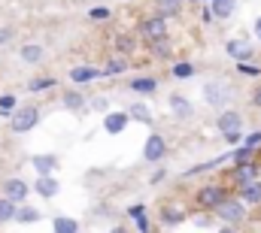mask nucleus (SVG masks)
<instances>
[{
    "instance_id": "nucleus-1",
    "label": "nucleus",
    "mask_w": 261,
    "mask_h": 233,
    "mask_svg": "<svg viewBox=\"0 0 261 233\" xmlns=\"http://www.w3.org/2000/svg\"><path fill=\"white\" fill-rule=\"evenodd\" d=\"M37 124H40V109H37L34 103L18 106V109L9 115V130H12V133H28V130H34Z\"/></svg>"
},
{
    "instance_id": "nucleus-2",
    "label": "nucleus",
    "mask_w": 261,
    "mask_h": 233,
    "mask_svg": "<svg viewBox=\"0 0 261 233\" xmlns=\"http://www.w3.org/2000/svg\"><path fill=\"white\" fill-rule=\"evenodd\" d=\"M213 212H216L225 224H240V221L246 218V206H243V200H231V197H225Z\"/></svg>"
},
{
    "instance_id": "nucleus-3",
    "label": "nucleus",
    "mask_w": 261,
    "mask_h": 233,
    "mask_svg": "<svg viewBox=\"0 0 261 233\" xmlns=\"http://www.w3.org/2000/svg\"><path fill=\"white\" fill-rule=\"evenodd\" d=\"M200 94H203V103H206V106H216V109H222V106L231 100L228 85H225V82H213V79L203 82V91H200Z\"/></svg>"
},
{
    "instance_id": "nucleus-4",
    "label": "nucleus",
    "mask_w": 261,
    "mask_h": 233,
    "mask_svg": "<svg viewBox=\"0 0 261 233\" xmlns=\"http://www.w3.org/2000/svg\"><path fill=\"white\" fill-rule=\"evenodd\" d=\"M167 158V139L161 133H149V139L143 142V161L146 164H158Z\"/></svg>"
},
{
    "instance_id": "nucleus-5",
    "label": "nucleus",
    "mask_w": 261,
    "mask_h": 233,
    "mask_svg": "<svg viewBox=\"0 0 261 233\" xmlns=\"http://www.w3.org/2000/svg\"><path fill=\"white\" fill-rule=\"evenodd\" d=\"M140 34H143L146 40H152V43H158V40H167V18H164V15L143 18V21H140Z\"/></svg>"
},
{
    "instance_id": "nucleus-6",
    "label": "nucleus",
    "mask_w": 261,
    "mask_h": 233,
    "mask_svg": "<svg viewBox=\"0 0 261 233\" xmlns=\"http://www.w3.org/2000/svg\"><path fill=\"white\" fill-rule=\"evenodd\" d=\"M28 194H31V185H28L24 179H6V182H3V197L12 200L15 206H21V203L28 200Z\"/></svg>"
},
{
    "instance_id": "nucleus-7",
    "label": "nucleus",
    "mask_w": 261,
    "mask_h": 233,
    "mask_svg": "<svg viewBox=\"0 0 261 233\" xmlns=\"http://www.w3.org/2000/svg\"><path fill=\"white\" fill-rule=\"evenodd\" d=\"M167 106L173 109V115L179 118V121H192V118H195V106H192V100H189L186 94H179V91H173V94L167 97Z\"/></svg>"
},
{
    "instance_id": "nucleus-8",
    "label": "nucleus",
    "mask_w": 261,
    "mask_h": 233,
    "mask_svg": "<svg viewBox=\"0 0 261 233\" xmlns=\"http://www.w3.org/2000/svg\"><path fill=\"white\" fill-rule=\"evenodd\" d=\"M225 197H228L225 188H219V185H203V188L197 191V206H203V209H216Z\"/></svg>"
},
{
    "instance_id": "nucleus-9",
    "label": "nucleus",
    "mask_w": 261,
    "mask_h": 233,
    "mask_svg": "<svg viewBox=\"0 0 261 233\" xmlns=\"http://www.w3.org/2000/svg\"><path fill=\"white\" fill-rule=\"evenodd\" d=\"M216 130L225 136V133H234V130H243V115L234 112V109H225L222 115L216 118Z\"/></svg>"
},
{
    "instance_id": "nucleus-10",
    "label": "nucleus",
    "mask_w": 261,
    "mask_h": 233,
    "mask_svg": "<svg viewBox=\"0 0 261 233\" xmlns=\"http://www.w3.org/2000/svg\"><path fill=\"white\" fill-rule=\"evenodd\" d=\"M128 124H130L128 112H107V115H103V130H107L110 136L125 133V127H128Z\"/></svg>"
},
{
    "instance_id": "nucleus-11",
    "label": "nucleus",
    "mask_w": 261,
    "mask_h": 233,
    "mask_svg": "<svg viewBox=\"0 0 261 233\" xmlns=\"http://www.w3.org/2000/svg\"><path fill=\"white\" fill-rule=\"evenodd\" d=\"M103 73L97 70V67H91V64H79V67H73L70 70V82H76V85H88V82H94V79H100Z\"/></svg>"
},
{
    "instance_id": "nucleus-12",
    "label": "nucleus",
    "mask_w": 261,
    "mask_h": 233,
    "mask_svg": "<svg viewBox=\"0 0 261 233\" xmlns=\"http://www.w3.org/2000/svg\"><path fill=\"white\" fill-rule=\"evenodd\" d=\"M225 52L237 61V64H240V61H252V55H255V49H252L246 40H228V43H225Z\"/></svg>"
},
{
    "instance_id": "nucleus-13",
    "label": "nucleus",
    "mask_w": 261,
    "mask_h": 233,
    "mask_svg": "<svg viewBox=\"0 0 261 233\" xmlns=\"http://www.w3.org/2000/svg\"><path fill=\"white\" fill-rule=\"evenodd\" d=\"M34 191H37L43 200H52V197L61 191V185H58V179H55V176H40V179L34 182Z\"/></svg>"
},
{
    "instance_id": "nucleus-14",
    "label": "nucleus",
    "mask_w": 261,
    "mask_h": 233,
    "mask_svg": "<svg viewBox=\"0 0 261 233\" xmlns=\"http://www.w3.org/2000/svg\"><path fill=\"white\" fill-rule=\"evenodd\" d=\"M31 167L40 176H52L58 170V155H34L31 158Z\"/></svg>"
},
{
    "instance_id": "nucleus-15",
    "label": "nucleus",
    "mask_w": 261,
    "mask_h": 233,
    "mask_svg": "<svg viewBox=\"0 0 261 233\" xmlns=\"http://www.w3.org/2000/svg\"><path fill=\"white\" fill-rule=\"evenodd\" d=\"M210 15L213 18H219V21H225V18H231L234 15V9H237V0H210Z\"/></svg>"
},
{
    "instance_id": "nucleus-16",
    "label": "nucleus",
    "mask_w": 261,
    "mask_h": 233,
    "mask_svg": "<svg viewBox=\"0 0 261 233\" xmlns=\"http://www.w3.org/2000/svg\"><path fill=\"white\" fill-rule=\"evenodd\" d=\"M18 58L24 61V64H40V61L46 58V49H43L40 43H24V46L18 49Z\"/></svg>"
},
{
    "instance_id": "nucleus-17",
    "label": "nucleus",
    "mask_w": 261,
    "mask_h": 233,
    "mask_svg": "<svg viewBox=\"0 0 261 233\" xmlns=\"http://www.w3.org/2000/svg\"><path fill=\"white\" fill-rule=\"evenodd\" d=\"M240 200H243V203H249V206L261 203V182H258V179H252V182L240 185Z\"/></svg>"
},
{
    "instance_id": "nucleus-18",
    "label": "nucleus",
    "mask_w": 261,
    "mask_h": 233,
    "mask_svg": "<svg viewBox=\"0 0 261 233\" xmlns=\"http://www.w3.org/2000/svg\"><path fill=\"white\" fill-rule=\"evenodd\" d=\"M61 103H64V109H70V112H82L88 106V100H85L82 91H67L64 97H61Z\"/></svg>"
},
{
    "instance_id": "nucleus-19",
    "label": "nucleus",
    "mask_w": 261,
    "mask_h": 233,
    "mask_svg": "<svg viewBox=\"0 0 261 233\" xmlns=\"http://www.w3.org/2000/svg\"><path fill=\"white\" fill-rule=\"evenodd\" d=\"M130 91H137V94H155V91H158V79H152V76H137V79H130Z\"/></svg>"
},
{
    "instance_id": "nucleus-20",
    "label": "nucleus",
    "mask_w": 261,
    "mask_h": 233,
    "mask_svg": "<svg viewBox=\"0 0 261 233\" xmlns=\"http://www.w3.org/2000/svg\"><path fill=\"white\" fill-rule=\"evenodd\" d=\"M128 215L134 218V224H137V230L140 233H149V212H146V206L143 203H137V206H130Z\"/></svg>"
},
{
    "instance_id": "nucleus-21",
    "label": "nucleus",
    "mask_w": 261,
    "mask_h": 233,
    "mask_svg": "<svg viewBox=\"0 0 261 233\" xmlns=\"http://www.w3.org/2000/svg\"><path fill=\"white\" fill-rule=\"evenodd\" d=\"M40 218H43V212L34 209V206H24V203H21V206L15 209V221H18V224H37Z\"/></svg>"
},
{
    "instance_id": "nucleus-22",
    "label": "nucleus",
    "mask_w": 261,
    "mask_h": 233,
    "mask_svg": "<svg viewBox=\"0 0 261 233\" xmlns=\"http://www.w3.org/2000/svg\"><path fill=\"white\" fill-rule=\"evenodd\" d=\"M52 230L55 233H79V221L70 215H55L52 218Z\"/></svg>"
},
{
    "instance_id": "nucleus-23",
    "label": "nucleus",
    "mask_w": 261,
    "mask_h": 233,
    "mask_svg": "<svg viewBox=\"0 0 261 233\" xmlns=\"http://www.w3.org/2000/svg\"><path fill=\"white\" fill-rule=\"evenodd\" d=\"M128 115H130V121H140V124H152V121H155L146 103H130V106H128Z\"/></svg>"
},
{
    "instance_id": "nucleus-24",
    "label": "nucleus",
    "mask_w": 261,
    "mask_h": 233,
    "mask_svg": "<svg viewBox=\"0 0 261 233\" xmlns=\"http://www.w3.org/2000/svg\"><path fill=\"white\" fill-rule=\"evenodd\" d=\"M15 203L12 200H6V197H0V224H6V221H15Z\"/></svg>"
},
{
    "instance_id": "nucleus-25",
    "label": "nucleus",
    "mask_w": 261,
    "mask_h": 233,
    "mask_svg": "<svg viewBox=\"0 0 261 233\" xmlns=\"http://www.w3.org/2000/svg\"><path fill=\"white\" fill-rule=\"evenodd\" d=\"M173 79H192L197 70H195V64H189V61H179V64H173Z\"/></svg>"
},
{
    "instance_id": "nucleus-26",
    "label": "nucleus",
    "mask_w": 261,
    "mask_h": 233,
    "mask_svg": "<svg viewBox=\"0 0 261 233\" xmlns=\"http://www.w3.org/2000/svg\"><path fill=\"white\" fill-rule=\"evenodd\" d=\"M125 70H128V61H125V58H113L103 70H100V73H103V76H122Z\"/></svg>"
},
{
    "instance_id": "nucleus-27",
    "label": "nucleus",
    "mask_w": 261,
    "mask_h": 233,
    "mask_svg": "<svg viewBox=\"0 0 261 233\" xmlns=\"http://www.w3.org/2000/svg\"><path fill=\"white\" fill-rule=\"evenodd\" d=\"M255 170H258V164H243V167H237V185H246V182H252L255 179Z\"/></svg>"
},
{
    "instance_id": "nucleus-28",
    "label": "nucleus",
    "mask_w": 261,
    "mask_h": 233,
    "mask_svg": "<svg viewBox=\"0 0 261 233\" xmlns=\"http://www.w3.org/2000/svg\"><path fill=\"white\" fill-rule=\"evenodd\" d=\"M252 152H255V149H249V145H240V149L231 155V161H234L237 167H243V164H249V161H252Z\"/></svg>"
},
{
    "instance_id": "nucleus-29",
    "label": "nucleus",
    "mask_w": 261,
    "mask_h": 233,
    "mask_svg": "<svg viewBox=\"0 0 261 233\" xmlns=\"http://www.w3.org/2000/svg\"><path fill=\"white\" fill-rule=\"evenodd\" d=\"M161 221H164V227H173V224H182V221H186V215H182L179 209H164Z\"/></svg>"
},
{
    "instance_id": "nucleus-30",
    "label": "nucleus",
    "mask_w": 261,
    "mask_h": 233,
    "mask_svg": "<svg viewBox=\"0 0 261 233\" xmlns=\"http://www.w3.org/2000/svg\"><path fill=\"white\" fill-rule=\"evenodd\" d=\"M237 73H240V76H249V79H258L261 67H255L252 61H240V64H237Z\"/></svg>"
},
{
    "instance_id": "nucleus-31",
    "label": "nucleus",
    "mask_w": 261,
    "mask_h": 233,
    "mask_svg": "<svg viewBox=\"0 0 261 233\" xmlns=\"http://www.w3.org/2000/svg\"><path fill=\"white\" fill-rule=\"evenodd\" d=\"M15 109H18V100H15L12 94H3V97H0V112H3V115H12Z\"/></svg>"
},
{
    "instance_id": "nucleus-32",
    "label": "nucleus",
    "mask_w": 261,
    "mask_h": 233,
    "mask_svg": "<svg viewBox=\"0 0 261 233\" xmlns=\"http://www.w3.org/2000/svg\"><path fill=\"white\" fill-rule=\"evenodd\" d=\"M28 88H31V91L37 94V91H46V88H55V79H49V76H43V79H34V82H31Z\"/></svg>"
},
{
    "instance_id": "nucleus-33",
    "label": "nucleus",
    "mask_w": 261,
    "mask_h": 233,
    "mask_svg": "<svg viewBox=\"0 0 261 233\" xmlns=\"http://www.w3.org/2000/svg\"><path fill=\"white\" fill-rule=\"evenodd\" d=\"M110 15H113V12H110L107 6H94V9H88V18H91V21H107Z\"/></svg>"
},
{
    "instance_id": "nucleus-34",
    "label": "nucleus",
    "mask_w": 261,
    "mask_h": 233,
    "mask_svg": "<svg viewBox=\"0 0 261 233\" xmlns=\"http://www.w3.org/2000/svg\"><path fill=\"white\" fill-rule=\"evenodd\" d=\"M116 49H119L122 55H128V52H134V40H130V37H119V40H116Z\"/></svg>"
},
{
    "instance_id": "nucleus-35",
    "label": "nucleus",
    "mask_w": 261,
    "mask_h": 233,
    "mask_svg": "<svg viewBox=\"0 0 261 233\" xmlns=\"http://www.w3.org/2000/svg\"><path fill=\"white\" fill-rule=\"evenodd\" d=\"M243 145H249V149H258V145H261V130L249 133V136H243Z\"/></svg>"
},
{
    "instance_id": "nucleus-36",
    "label": "nucleus",
    "mask_w": 261,
    "mask_h": 233,
    "mask_svg": "<svg viewBox=\"0 0 261 233\" xmlns=\"http://www.w3.org/2000/svg\"><path fill=\"white\" fill-rule=\"evenodd\" d=\"M222 139H225L228 145H240V142H243V130H234V133H225Z\"/></svg>"
},
{
    "instance_id": "nucleus-37",
    "label": "nucleus",
    "mask_w": 261,
    "mask_h": 233,
    "mask_svg": "<svg viewBox=\"0 0 261 233\" xmlns=\"http://www.w3.org/2000/svg\"><path fill=\"white\" fill-rule=\"evenodd\" d=\"M155 52H158V55H170V46H167V40H158V43H155Z\"/></svg>"
},
{
    "instance_id": "nucleus-38",
    "label": "nucleus",
    "mask_w": 261,
    "mask_h": 233,
    "mask_svg": "<svg viewBox=\"0 0 261 233\" xmlns=\"http://www.w3.org/2000/svg\"><path fill=\"white\" fill-rule=\"evenodd\" d=\"M9 40H12V31H9V27H0V46L9 43Z\"/></svg>"
},
{
    "instance_id": "nucleus-39",
    "label": "nucleus",
    "mask_w": 261,
    "mask_h": 233,
    "mask_svg": "<svg viewBox=\"0 0 261 233\" xmlns=\"http://www.w3.org/2000/svg\"><path fill=\"white\" fill-rule=\"evenodd\" d=\"M252 106H258V109H261V85L252 91Z\"/></svg>"
},
{
    "instance_id": "nucleus-40",
    "label": "nucleus",
    "mask_w": 261,
    "mask_h": 233,
    "mask_svg": "<svg viewBox=\"0 0 261 233\" xmlns=\"http://www.w3.org/2000/svg\"><path fill=\"white\" fill-rule=\"evenodd\" d=\"M91 106H94V109H97V112H103V109H107V100H103V97H97V100H94V103H91Z\"/></svg>"
},
{
    "instance_id": "nucleus-41",
    "label": "nucleus",
    "mask_w": 261,
    "mask_h": 233,
    "mask_svg": "<svg viewBox=\"0 0 261 233\" xmlns=\"http://www.w3.org/2000/svg\"><path fill=\"white\" fill-rule=\"evenodd\" d=\"M252 31H255V37H258V40H261V15H258V18H255V24H252Z\"/></svg>"
},
{
    "instance_id": "nucleus-42",
    "label": "nucleus",
    "mask_w": 261,
    "mask_h": 233,
    "mask_svg": "<svg viewBox=\"0 0 261 233\" xmlns=\"http://www.w3.org/2000/svg\"><path fill=\"white\" fill-rule=\"evenodd\" d=\"M110 233H128V230H125V227H113Z\"/></svg>"
},
{
    "instance_id": "nucleus-43",
    "label": "nucleus",
    "mask_w": 261,
    "mask_h": 233,
    "mask_svg": "<svg viewBox=\"0 0 261 233\" xmlns=\"http://www.w3.org/2000/svg\"><path fill=\"white\" fill-rule=\"evenodd\" d=\"M219 233H237V230H234V227H222Z\"/></svg>"
},
{
    "instance_id": "nucleus-44",
    "label": "nucleus",
    "mask_w": 261,
    "mask_h": 233,
    "mask_svg": "<svg viewBox=\"0 0 261 233\" xmlns=\"http://www.w3.org/2000/svg\"><path fill=\"white\" fill-rule=\"evenodd\" d=\"M161 3H182V0H161Z\"/></svg>"
}]
</instances>
